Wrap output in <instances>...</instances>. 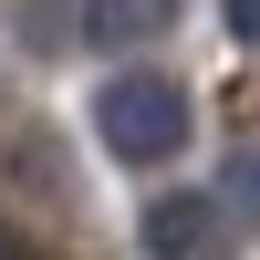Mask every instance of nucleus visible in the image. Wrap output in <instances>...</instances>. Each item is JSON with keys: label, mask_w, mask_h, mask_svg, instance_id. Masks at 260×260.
<instances>
[{"label": "nucleus", "mask_w": 260, "mask_h": 260, "mask_svg": "<svg viewBox=\"0 0 260 260\" xmlns=\"http://www.w3.org/2000/svg\"><path fill=\"white\" fill-rule=\"evenodd\" d=\"M94 136H104V156H125V167H167L187 146V83H167V73H115L94 94Z\"/></svg>", "instance_id": "f257e3e1"}, {"label": "nucleus", "mask_w": 260, "mask_h": 260, "mask_svg": "<svg viewBox=\"0 0 260 260\" xmlns=\"http://www.w3.org/2000/svg\"><path fill=\"white\" fill-rule=\"evenodd\" d=\"M146 260H229V208L198 187H167L146 208Z\"/></svg>", "instance_id": "f03ea898"}, {"label": "nucleus", "mask_w": 260, "mask_h": 260, "mask_svg": "<svg viewBox=\"0 0 260 260\" xmlns=\"http://www.w3.org/2000/svg\"><path fill=\"white\" fill-rule=\"evenodd\" d=\"M167 21H177V0H83V42H94V52H136Z\"/></svg>", "instance_id": "7ed1b4c3"}, {"label": "nucleus", "mask_w": 260, "mask_h": 260, "mask_svg": "<svg viewBox=\"0 0 260 260\" xmlns=\"http://www.w3.org/2000/svg\"><path fill=\"white\" fill-rule=\"evenodd\" d=\"M219 208H229V219H260V156H229V177H219Z\"/></svg>", "instance_id": "20e7f679"}, {"label": "nucleus", "mask_w": 260, "mask_h": 260, "mask_svg": "<svg viewBox=\"0 0 260 260\" xmlns=\"http://www.w3.org/2000/svg\"><path fill=\"white\" fill-rule=\"evenodd\" d=\"M219 21H229V42H260V0H219Z\"/></svg>", "instance_id": "39448f33"}, {"label": "nucleus", "mask_w": 260, "mask_h": 260, "mask_svg": "<svg viewBox=\"0 0 260 260\" xmlns=\"http://www.w3.org/2000/svg\"><path fill=\"white\" fill-rule=\"evenodd\" d=\"M0 260H31V240H21V229H11V219H0Z\"/></svg>", "instance_id": "423d86ee"}]
</instances>
